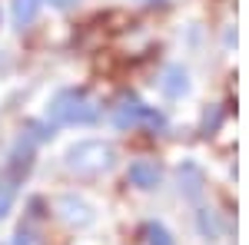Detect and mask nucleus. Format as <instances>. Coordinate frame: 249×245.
Returning <instances> with one entry per match:
<instances>
[{"mask_svg":"<svg viewBox=\"0 0 249 245\" xmlns=\"http://www.w3.org/2000/svg\"><path fill=\"white\" fill-rule=\"evenodd\" d=\"M47 119L57 126H93L100 119V106L83 90H63L50 99Z\"/></svg>","mask_w":249,"mask_h":245,"instance_id":"nucleus-1","label":"nucleus"},{"mask_svg":"<svg viewBox=\"0 0 249 245\" xmlns=\"http://www.w3.org/2000/svg\"><path fill=\"white\" fill-rule=\"evenodd\" d=\"M67 169L70 172H103L113 166L116 149L103 139H80L67 149Z\"/></svg>","mask_w":249,"mask_h":245,"instance_id":"nucleus-2","label":"nucleus"},{"mask_svg":"<svg viewBox=\"0 0 249 245\" xmlns=\"http://www.w3.org/2000/svg\"><path fill=\"white\" fill-rule=\"evenodd\" d=\"M113 123L120 126V130H126V126H150V130H160L166 119L156 113L153 106H143V103L133 99V96H123V99L113 106Z\"/></svg>","mask_w":249,"mask_h":245,"instance_id":"nucleus-3","label":"nucleus"},{"mask_svg":"<svg viewBox=\"0 0 249 245\" xmlns=\"http://www.w3.org/2000/svg\"><path fill=\"white\" fill-rule=\"evenodd\" d=\"M160 90H163V96H170V99H183L193 90L190 73L183 66H166L163 70V80H160Z\"/></svg>","mask_w":249,"mask_h":245,"instance_id":"nucleus-4","label":"nucleus"},{"mask_svg":"<svg viewBox=\"0 0 249 245\" xmlns=\"http://www.w3.org/2000/svg\"><path fill=\"white\" fill-rule=\"evenodd\" d=\"M57 212L67 219V222H73V226H87V222H93V212L90 206L77 199V196H60L57 199Z\"/></svg>","mask_w":249,"mask_h":245,"instance_id":"nucleus-5","label":"nucleus"},{"mask_svg":"<svg viewBox=\"0 0 249 245\" xmlns=\"http://www.w3.org/2000/svg\"><path fill=\"white\" fill-rule=\"evenodd\" d=\"M126 179L136 189H156L160 186V166L150 163V159H136V163H130V169H126Z\"/></svg>","mask_w":249,"mask_h":245,"instance_id":"nucleus-6","label":"nucleus"},{"mask_svg":"<svg viewBox=\"0 0 249 245\" xmlns=\"http://www.w3.org/2000/svg\"><path fill=\"white\" fill-rule=\"evenodd\" d=\"M40 10V0H10V17H14V27H27V23H34Z\"/></svg>","mask_w":249,"mask_h":245,"instance_id":"nucleus-7","label":"nucleus"},{"mask_svg":"<svg viewBox=\"0 0 249 245\" xmlns=\"http://www.w3.org/2000/svg\"><path fill=\"white\" fill-rule=\"evenodd\" d=\"M179 182L186 186V196H199V186H203V172L196 169L193 163H183V169H179ZM179 186V189H183Z\"/></svg>","mask_w":249,"mask_h":245,"instance_id":"nucleus-8","label":"nucleus"},{"mask_svg":"<svg viewBox=\"0 0 249 245\" xmlns=\"http://www.w3.org/2000/svg\"><path fill=\"white\" fill-rule=\"evenodd\" d=\"M14 202H17V182L14 179H0V219L10 215Z\"/></svg>","mask_w":249,"mask_h":245,"instance_id":"nucleus-9","label":"nucleus"},{"mask_svg":"<svg viewBox=\"0 0 249 245\" xmlns=\"http://www.w3.org/2000/svg\"><path fill=\"white\" fill-rule=\"evenodd\" d=\"M199 229H203V235H216L219 232V222H216V215H213L210 209L199 212Z\"/></svg>","mask_w":249,"mask_h":245,"instance_id":"nucleus-10","label":"nucleus"},{"mask_svg":"<svg viewBox=\"0 0 249 245\" xmlns=\"http://www.w3.org/2000/svg\"><path fill=\"white\" fill-rule=\"evenodd\" d=\"M146 235H150V245H173L170 232H166L163 226H150V229H146Z\"/></svg>","mask_w":249,"mask_h":245,"instance_id":"nucleus-11","label":"nucleus"},{"mask_svg":"<svg viewBox=\"0 0 249 245\" xmlns=\"http://www.w3.org/2000/svg\"><path fill=\"white\" fill-rule=\"evenodd\" d=\"M50 3H53V7H60V10H70L77 0H50Z\"/></svg>","mask_w":249,"mask_h":245,"instance_id":"nucleus-12","label":"nucleus"},{"mask_svg":"<svg viewBox=\"0 0 249 245\" xmlns=\"http://www.w3.org/2000/svg\"><path fill=\"white\" fill-rule=\"evenodd\" d=\"M146 3H163V0H146Z\"/></svg>","mask_w":249,"mask_h":245,"instance_id":"nucleus-13","label":"nucleus"}]
</instances>
